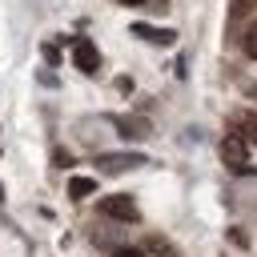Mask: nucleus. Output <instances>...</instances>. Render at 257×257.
I'll list each match as a JSON object with an SVG mask.
<instances>
[{"label":"nucleus","mask_w":257,"mask_h":257,"mask_svg":"<svg viewBox=\"0 0 257 257\" xmlns=\"http://www.w3.org/2000/svg\"><path fill=\"white\" fill-rule=\"evenodd\" d=\"M116 133H120V137H133V141H145L153 128H149L145 116H116Z\"/></svg>","instance_id":"nucleus-5"},{"label":"nucleus","mask_w":257,"mask_h":257,"mask_svg":"<svg viewBox=\"0 0 257 257\" xmlns=\"http://www.w3.org/2000/svg\"><path fill=\"white\" fill-rule=\"evenodd\" d=\"M92 189H96V181H88V177H72V181H68V197H72V201L92 197Z\"/></svg>","instance_id":"nucleus-7"},{"label":"nucleus","mask_w":257,"mask_h":257,"mask_svg":"<svg viewBox=\"0 0 257 257\" xmlns=\"http://www.w3.org/2000/svg\"><path fill=\"white\" fill-rule=\"evenodd\" d=\"M120 4H128V8H137V4H149V0H120ZM157 8H165V0H153Z\"/></svg>","instance_id":"nucleus-13"},{"label":"nucleus","mask_w":257,"mask_h":257,"mask_svg":"<svg viewBox=\"0 0 257 257\" xmlns=\"http://www.w3.org/2000/svg\"><path fill=\"white\" fill-rule=\"evenodd\" d=\"M145 165V157L141 153H104V157H96V169L100 173H133V169H141Z\"/></svg>","instance_id":"nucleus-3"},{"label":"nucleus","mask_w":257,"mask_h":257,"mask_svg":"<svg viewBox=\"0 0 257 257\" xmlns=\"http://www.w3.org/2000/svg\"><path fill=\"white\" fill-rule=\"evenodd\" d=\"M52 161H56V165H64V169H68V165H72V157H68V153H64V149H56V157H52Z\"/></svg>","instance_id":"nucleus-12"},{"label":"nucleus","mask_w":257,"mask_h":257,"mask_svg":"<svg viewBox=\"0 0 257 257\" xmlns=\"http://www.w3.org/2000/svg\"><path fill=\"white\" fill-rule=\"evenodd\" d=\"M0 201H4V189H0Z\"/></svg>","instance_id":"nucleus-14"},{"label":"nucleus","mask_w":257,"mask_h":257,"mask_svg":"<svg viewBox=\"0 0 257 257\" xmlns=\"http://www.w3.org/2000/svg\"><path fill=\"white\" fill-rule=\"evenodd\" d=\"M241 133L257 145V112H241Z\"/></svg>","instance_id":"nucleus-9"},{"label":"nucleus","mask_w":257,"mask_h":257,"mask_svg":"<svg viewBox=\"0 0 257 257\" xmlns=\"http://www.w3.org/2000/svg\"><path fill=\"white\" fill-rule=\"evenodd\" d=\"M221 161H225V169H233V173H249V149H245V141H241L237 133H225V137H221Z\"/></svg>","instance_id":"nucleus-2"},{"label":"nucleus","mask_w":257,"mask_h":257,"mask_svg":"<svg viewBox=\"0 0 257 257\" xmlns=\"http://www.w3.org/2000/svg\"><path fill=\"white\" fill-rule=\"evenodd\" d=\"M112 257H149V253H141V249H128V245H120V249H112Z\"/></svg>","instance_id":"nucleus-10"},{"label":"nucleus","mask_w":257,"mask_h":257,"mask_svg":"<svg viewBox=\"0 0 257 257\" xmlns=\"http://www.w3.org/2000/svg\"><path fill=\"white\" fill-rule=\"evenodd\" d=\"M133 36H141V40H149V44H173V40H177L173 28H153V24H133Z\"/></svg>","instance_id":"nucleus-6"},{"label":"nucleus","mask_w":257,"mask_h":257,"mask_svg":"<svg viewBox=\"0 0 257 257\" xmlns=\"http://www.w3.org/2000/svg\"><path fill=\"white\" fill-rule=\"evenodd\" d=\"M96 209H100V217H112V221H120V225H137V221H141L137 201L124 197V193H116V197H100Z\"/></svg>","instance_id":"nucleus-1"},{"label":"nucleus","mask_w":257,"mask_h":257,"mask_svg":"<svg viewBox=\"0 0 257 257\" xmlns=\"http://www.w3.org/2000/svg\"><path fill=\"white\" fill-rule=\"evenodd\" d=\"M44 60H48V64H60V52H56V44H44Z\"/></svg>","instance_id":"nucleus-11"},{"label":"nucleus","mask_w":257,"mask_h":257,"mask_svg":"<svg viewBox=\"0 0 257 257\" xmlns=\"http://www.w3.org/2000/svg\"><path fill=\"white\" fill-rule=\"evenodd\" d=\"M241 52L257 60V20H253V24H249V28L241 32Z\"/></svg>","instance_id":"nucleus-8"},{"label":"nucleus","mask_w":257,"mask_h":257,"mask_svg":"<svg viewBox=\"0 0 257 257\" xmlns=\"http://www.w3.org/2000/svg\"><path fill=\"white\" fill-rule=\"evenodd\" d=\"M72 60H76V68H80V72H88V76L100 68V52H96V44H92V40H84V36H76V40H72Z\"/></svg>","instance_id":"nucleus-4"}]
</instances>
